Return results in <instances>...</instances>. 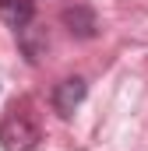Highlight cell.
<instances>
[{
	"instance_id": "cell-4",
	"label": "cell",
	"mask_w": 148,
	"mask_h": 151,
	"mask_svg": "<svg viewBox=\"0 0 148 151\" xmlns=\"http://www.w3.org/2000/svg\"><path fill=\"white\" fill-rule=\"evenodd\" d=\"M0 21L11 32H21L36 21V0H0Z\"/></svg>"
},
{
	"instance_id": "cell-3",
	"label": "cell",
	"mask_w": 148,
	"mask_h": 151,
	"mask_svg": "<svg viewBox=\"0 0 148 151\" xmlns=\"http://www.w3.org/2000/svg\"><path fill=\"white\" fill-rule=\"evenodd\" d=\"M60 21H64V28H67L74 39H95V35H99V18H95V11H92L88 4L64 7Z\"/></svg>"
},
{
	"instance_id": "cell-2",
	"label": "cell",
	"mask_w": 148,
	"mask_h": 151,
	"mask_svg": "<svg viewBox=\"0 0 148 151\" xmlns=\"http://www.w3.org/2000/svg\"><path fill=\"white\" fill-rule=\"evenodd\" d=\"M85 95H88V84H85V77H64V81L53 88V95H49V102H53V113L60 116V119H71L74 109L85 102Z\"/></svg>"
},
{
	"instance_id": "cell-1",
	"label": "cell",
	"mask_w": 148,
	"mask_h": 151,
	"mask_svg": "<svg viewBox=\"0 0 148 151\" xmlns=\"http://www.w3.org/2000/svg\"><path fill=\"white\" fill-rule=\"evenodd\" d=\"M42 137L39 119L32 113V106L21 99L14 106H7V113L0 119V148L4 151H32Z\"/></svg>"
},
{
	"instance_id": "cell-5",
	"label": "cell",
	"mask_w": 148,
	"mask_h": 151,
	"mask_svg": "<svg viewBox=\"0 0 148 151\" xmlns=\"http://www.w3.org/2000/svg\"><path fill=\"white\" fill-rule=\"evenodd\" d=\"M14 35H18V46H21L25 60H28V63H39V56H42V53H46V46H49L46 32H42L36 21H32L28 28H21V32H14Z\"/></svg>"
}]
</instances>
